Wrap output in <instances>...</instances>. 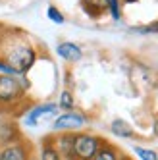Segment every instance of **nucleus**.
<instances>
[{"mask_svg":"<svg viewBox=\"0 0 158 160\" xmlns=\"http://www.w3.org/2000/svg\"><path fill=\"white\" fill-rule=\"evenodd\" d=\"M35 50L27 44H19V47L12 48L8 54H6V60L4 64L12 70L14 73H25L29 68L35 64Z\"/></svg>","mask_w":158,"mask_h":160,"instance_id":"nucleus-1","label":"nucleus"},{"mask_svg":"<svg viewBox=\"0 0 158 160\" xmlns=\"http://www.w3.org/2000/svg\"><path fill=\"white\" fill-rule=\"evenodd\" d=\"M98 147H100V143L96 137L87 135V133H79L72 141V156L77 160H93Z\"/></svg>","mask_w":158,"mask_h":160,"instance_id":"nucleus-2","label":"nucleus"},{"mask_svg":"<svg viewBox=\"0 0 158 160\" xmlns=\"http://www.w3.org/2000/svg\"><path fill=\"white\" fill-rule=\"evenodd\" d=\"M23 97V87L12 75H0V104H12Z\"/></svg>","mask_w":158,"mask_h":160,"instance_id":"nucleus-3","label":"nucleus"},{"mask_svg":"<svg viewBox=\"0 0 158 160\" xmlns=\"http://www.w3.org/2000/svg\"><path fill=\"white\" fill-rule=\"evenodd\" d=\"M85 123V118L79 116V114L73 112H67L64 116H60L58 120L54 122V129H77Z\"/></svg>","mask_w":158,"mask_h":160,"instance_id":"nucleus-4","label":"nucleus"},{"mask_svg":"<svg viewBox=\"0 0 158 160\" xmlns=\"http://www.w3.org/2000/svg\"><path fill=\"white\" fill-rule=\"evenodd\" d=\"M52 114H56V104H41V106L33 108V110L29 112V116H27V123H29V125H37L41 120L52 116Z\"/></svg>","mask_w":158,"mask_h":160,"instance_id":"nucleus-5","label":"nucleus"},{"mask_svg":"<svg viewBox=\"0 0 158 160\" xmlns=\"http://www.w3.org/2000/svg\"><path fill=\"white\" fill-rule=\"evenodd\" d=\"M58 54L62 56L64 60H67V62H79L81 56H83L81 48H79L75 42H62L58 47Z\"/></svg>","mask_w":158,"mask_h":160,"instance_id":"nucleus-6","label":"nucleus"},{"mask_svg":"<svg viewBox=\"0 0 158 160\" xmlns=\"http://www.w3.org/2000/svg\"><path fill=\"white\" fill-rule=\"evenodd\" d=\"M27 148L23 145H10L0 151V160H27Z\"/></svg>","mask_w":158,"mask_h":160,"instance_id":"nucleus-7","label":"nucleus"},{"mask_svg":"<svg viewBox=\"0 0 158 160\" xmlns=\"http://www.w3.org/2000/svg\"><path fill=\"white\" fill-rule=\"evenodd\" d=\"M83 8H85L87 14L98 16L108 8V0H83Z\"/></svg>","mask_w":158,"mask_h":160,"instance_id":"nucleus-8","label":"nucleus"},{"mask_svg":"<svg viewBox=\"0 0 158 160\" xmlns=\"http://www.w3.org/2000/svg\"><path fill=\"white\" fill-rule=\"evenodd\" d=\"M112 133L118 135V137H133L131 125H127V122H123V120H114L112 122Z\"/></svg>","mask_w":158,"mask_h":160,"instance_id":"nucleus-9","label":"nucleus"},{"mask_svg":"<svg viewBox=\"0 0 158 160\" xmlns=\"http://www.w3.org/2000/svg\"><path fill=\"white\" fill-rule=\"evenodd\" d=\"M93 160H118V154L112 147H98V151L93 156Z\"/></svg>","mask_w":158,"mask_h":160,"instance_id":"nucleus-10","label":"nucleus"},{"mask_svg":"<svg viewBox=\"0 0 158 160\" xmlns=\"http://www.w3.org/2000/svg\"><path fill=\"white\" fill-rule=\"evenodd\" d=\"M135 154L141 160H158L154 151H149V148H143V147H135Z\"/></svg>","mask_w":158,"mask_h":160,"instance_id":"nucleus-11","label":"nucleus"},{"mask_svg":"<svg viewBox=\"0 0 158 160\" xmlns=\"http://www.w3.org/2000/svg\"><path fill=\"white\" fill-rule=\"evenodd\" d=\"M41 160H62V158H60V152L56 151L54 147H44V148H42Z\"/></svg>","mask_w":158,"mask_h":160,"instance_id":"nucleus-12","label":"nucleus"},{"mask_svg":"<svg viewBox=\"0 0 158 160\" xmlns=\"http://www.w3.org/2000/svg\"><path fill=\"white\" fill-rule=\"evenodd\" d=\"M60 106L64 110H72V106H73V97H72L70 91H64V93L60 95Z\"/></svg>","mask_w":158,"mask_h":160,"instance_id":"nucleus-13","label":"nucleus"},{"mask_svg":"<svg viewBox=\"0 0 158 160\" xmlns=\"http://www.w3.org/2000/svg\"><path fill=\"white\" fill-rule=\"evenodd\" d=\"M47 14H48V18L54 21V23H64V16H62L58 10L54 8V6H50V8H48V12H47Z\"/></svg>","mask_w":158,"mask_h":160,"instance_id":"nucleus-14","label":"nucleus"},{"mask_svg":"<svg viewBox=\"0 0 158 160\" xmlns=\"http://www.w3.org/2000/svg\"><path fill=\"white\" fill-rule=\"evenodd\" d=\"M108 10L114 19H120V2L118 0H108Z\"/></svg>","mask_w":158,"mask_h":160,"instance_id":"nucleus-15","label":"nucleus"},{"mask_svg":"<svg viewBox=\"0 0 158 160\" xmlns=\"http://www.w3.org/2000/svg\"><path fill=\"white\" fill-rule=\"evenodd\" d=\"M137 31H141V33H151V31H158V23H152V25H146V27H139Z\"/></svg>","mask_w":158,"mask_h":160,"instance_id":"nucleus-16","label":"nucleus"},{"mask_svg":"<svg viewBox=\"0 0 158 160\" xmlns=\"http://www.w3.org/2000/svg\"><path fill=\"white\" fill-rule=\"evenodd\" d=\"M152 131H154V135H158V120L154 122V128H152Z\"/></svg>","mask_w":158,"mask_h":160,"instance_id":"nucleus-17","label":"nucleus"},{"mask_svg":"<svg viewBox=\"0 0 158 160\" xmlns=\"http://www.w3.org/2000/svg\"><path fill=\"white\" fill-rule=\"evenodd\" d=\"M123 2H137V0H123Z\"/></svg>","mask_w":158,"mask_h":160,"instance_id":"nucleus-18","label":"nucleus"}]
</instances>
